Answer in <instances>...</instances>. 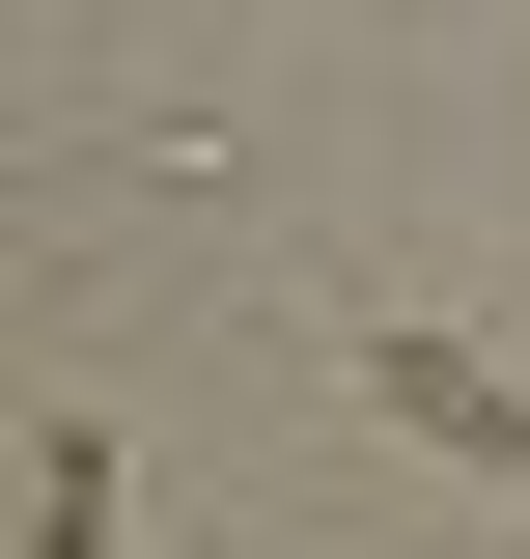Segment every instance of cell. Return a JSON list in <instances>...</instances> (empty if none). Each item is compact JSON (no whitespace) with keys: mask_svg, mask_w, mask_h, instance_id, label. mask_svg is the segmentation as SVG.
I'll return each mask as SVG.
<instances>
[{"mask_svg":"<svg viewBox=\"0 0 530 559\" xmlns=\"http://www.w3.org/2000/svg\"><path fill=\"white\" fill-rule=\"evenodd\" d=\"M363 392H392V448H447V476H530V364H474V336H363Z\"/></svg>","mask_w":530,"mask_h":559,"instance_id":"6da1fadb","label":"cell"},{"mask_svg":"<svg viewBox=\"0 0 530 559\" xmlns=\"http://www.w3.org/2000/svg\"><path fill=\"white\" fill-rule=\"evenodd\" d=\"M28 559H140V448L57 392V448H28Z\"/></svg>","mask_w":530,"mask_h":559,"instance_id":"7a4b0ae2","label":"cell"}]
</instances>
